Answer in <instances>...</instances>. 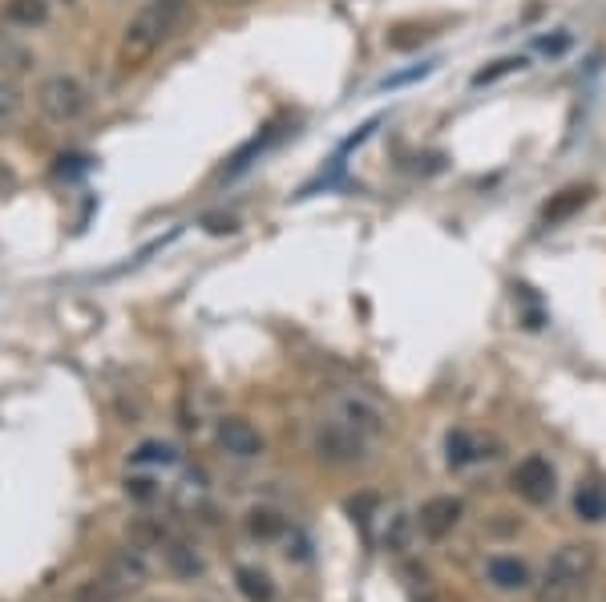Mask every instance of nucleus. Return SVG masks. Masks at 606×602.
I'll return each mask as SVG.
<instances>
[{
  "label": "nucleus",
  "instance_id": "f257e3e1",
  "mask_svg": "<svg viewBox=\"0 0 606 602\" xmlns=\"http://www.w3.org/2000/svg\"><path fill=\"white\" fill-rule=\"evenodd\" d=\"M182 21H186V0H142L134 9V17L122 25L118 69L138 73L146 61H154L162 53V45L178 33Z\"/></svg>",
  "mask_w": 606,
  "mask_h": 602
},
{
  "label": "nucleus",
  "instance_id": "f03ea898",
  "mask_svg": "<svg viewBox=\"0 0 606 602\" xmlns=\"http://www.w3.org/2000/svg\"><path fill=\"white\" fill-rule=\"evenodd\" d=\"M33 106H37V114H41L49 126L65 130V126H77V122L89 118V110H93V93H89V85H85L77 73L57 69V73H45V77L37 81V89H33Z\"/></svg>",
  "mask_w": 606,
  "mask_h": 602
},
{
  "label": "nucleus",
  "instance_id": "7ed1b4c3",
  "mask_svg": "<svg viewBox=\"0 0 606 602\" xmlns=\"http://www.w3.org/2000/svg\"><path fill=\"white\" fill-rule=\"evenodd\" d=\"M594 574V546L586 542H566L550 554L542 586H538V602H574L582 594V586Z\"/></svg>",
  "mask_w": 606,
  "mask_h": 602
},
{
  "label": "nucleus",
  "instance_id": "20e7f679",
  "mask_svg": "<svg viewBox=\"0 0 606 602\" xmlns=\"http://www.w3.org/2000/svg\"><path fill=\"white\" fill-rule=\"evenodd\" d=\"M332 421L348 425L352 433H360V437H368V441H380V437L388 433V413H384V405H380L376 396L360 392V388H344V392L332 396Z\"/></svg>",
  "mask_w": 606,
  "mask_h": 602
},
{
  "label": "nucleus",
  "instance_id": "39448f33",
  "mask_svg": "<svg viewBox=\"0 0 606 602\" xmlns=\"http://www.w3.org/2000/svg\"><path fill=\"white\" fill-rule=\"evenodd\" d=\"M312 449H316V457H320L324 465L352 469V465H364V461H368L372 441H368V437H360V433H352L348 425H340V421H332V417H328V421H320V425H316Z\"/></svg>",
  "mask_w": 606,
  "mask_h": 602
},
{
  "label": "nucleus",
  "instance_id": "423d86ee",
  "mask_svg": "<svg viewBox=\"0 0 606 602\" xmlns=\"http://www.w3.org/2000/svg\"><path fill=\"white\" fill-rule=\"evenodd\" d=\"M514 493L522 501H530V506H546V501H554V489H558V473L554 465L542 457V453H530L514 465Z\"/></svg>",
  "mask_w": 606,
  "mask_h": 602
},
{
  "label": "nucleus",
  "instance_id": "0eeeda50",
  "mask_svg": "<svg viewBox=\"0 0 606 602\" xmlns=\"http://www.w3.org/2000/svg\"><path fill=\"white\" fill-rule=\"evenodd\" d=\"M215 441H219V449H223L227 457H235V461H255V457H263V449H267L263 433H259L247 417H223L219 429H215Z\"/></svg>",
  "mask_w": 606,
  "mask_h": 602
},
{
  "label": "nucleus",
  "instance_id": "6e6552de",
  "mask_svg": "<svg viewBox=\"0 0 606 602\" xmlns=\"http://www.w3.org/2000/svg\"><path fill=\"white\" fill-rule=\"evenodd\" d=\"M106 578L118 594H126V590H142L146 582H150V562H146V554H142V546H122L118 554H110V562H106Z\"/></svg>",
  "mask_w": 606,
  "mask_h": 602
},
{
  "label": "nucleus",
  "instance_id": "1a4fd4ad",
  "mask_svg": "<svg viewBox=\"0 0 606 602\" xmlns=\"http://www.w3.org/2000/svg\"><path fill=\"white\" fill-rule=\"evenodd\" d=\"M461 514H465L461 497H429L425 506H421V514H417V530H421L429 542H441V538H449V534L457 530Z\"/></svg>",
  "mask_w": 606,
  "mask_h": 602
},
{
  "label": "nucleus",
  "instance_id": "9d476101",
  "mask_svg": "<svg viewBox=\"0 0 606 602\" xmlns=\"http://www.w3.org/2000/svg\"><path fill=\"white\" fill-rule=\"evenodd\" d=\"M162 562H166V570H170L174 578H182V582H194V578L207 574V558L198 554V546H190L186 538H174V534L162 542Z\"/></svg>",
  "mask_w": 606,
  "mask_h": 602
},
{
  "label": "nucleus",
  "instance_id": "9b49d317",
  "mask_svg": "<svg viewBox=\"0 0 606 602\" xmlns=\"http://www.w3.org/2000/svg\"><path fill=\"white\" fill-rule=\"evenodd\" d=\"M485 578H489L493 590L518 594V590L530 586V566H526L522 558H514V554H493V558L485 562Z\"/></svg>",
  "mask_w": 606,
  "mask_h": 602
},
{
  "label": "nucleus",
  "instance_id": "f8f14e48",
  "mask_svg": "<svg viewBox=\"0 0 606 602\" xmlns=\"http://www.w3.org/2000/svg\"><path fill=\"white\" fill-rule=\"evenodd\" d=\"M182 461V449L174 441H162V437H150L142 441L134 453H130V465L134 469H174Z\"/></svg>",
  "mask_w": 606,
  "mask_h": 602
},
{
  "label": "nucleus",
  "instance_id": "ddd939ff",
  "mask_svg": "<svg viewBox=\"0 0 606 602\" xmlns=\"http://www.w3.org/2000/svg\"><path fill=\"white\" fill-rule=\"evenodd\" d=\"M25 89L13 81V77H5L0 73V138L5 134H13L21 122H25Z\"/></svg>",
  "mask_w": 606,
  "mask_h": 602
},
{
  "label": "nucleus",
  "instance_id": "4468645a",
  "mask_svg": "<svg viewBox=\"0 0 606 602\" xmlns=\"http://www.w3.org/2000/svg\"><path fill=\"white\" fill-rule=\"evenodd\" d=\"M243 526H247V534H251L255 542H279V538L287 534V518H283L275 506H255V510H247Z\"/></svg>",
  "mask_w": 606,
  "mask_h": 602
},
{
  "label": "nucleus",
  "instance_id": "2eb2a0df",
  "mask_svg": "<svg viewBox=\"0 0 606 602\" xmlns=\"http://www.w3.org/2000/svg\"><path fill=\"white\" fill-rule=\"evenodd\" d=\"M49 0H5V21L13 29H41L49 25Z\"/></svg>",
  "mask_w": 606,
  "mask_h": 602
},
{
  "label": "nucleus",
  "instance_id": "dca6fc26",
  "mask_svg": "<svg viewBox=\"0 0 606 602\" xmlns=\"http://www.w3.org/2000/svg\"><path fill=\"white\" fill-rule=\"evenodd\" d=\"M413 534H417V518L409 510H392L384 518V550L388 554H404L413 546Z\"/></svg>",
  "mask_w": 606,
  "mask_h": 602
},
{
  "label": "nucleus",
  "instance_id": "f3484780",
  "mask_svg": "<svg viewBox=\"0 0 606 602\" xmlns=\"http://www.w3.org/2000/svg\"><path fill=\"white\" fill-rule=\"evenodd\" d=\"M235 586H239V594H243L247 602H275V582H271V574L259 570V566H239V570H235Z\"/></svg>",
  "mask_w": 606,
  "mask_h": 602
},
{
  "label": "nucleus",
  "instance_id": "a211bd4d",
  "mask_svg": "<svg viewBox=\"0 0 606 602\" xmlns=\"http://www.w3.org/2000/svg\"><path fill=\"white\" fill-rule=\"evenodd\" d=\"M586 203H590V186H566V190H558L550 203H546L542 219H546V223H562V219H570L574 211H582Z\"/></svg>",
  "mask_w": 606,
  "mask_h": 602
},
{
  "label": "nucleus",
  "instance_id": "6ab92c4d",
  "mask_svg": "<svg viewBox=\"0 0 606 602\" xmlns=\"http://www.w3.org/2000/svg\"><path fill=\"white\" fill-rule=\"evenodd\" d=\"M485 453H481V441L469 433V429H453L449 437H445V461L453 465V469H465V465H473V461H481Z\"/></svg>",
  "mask_w": 606,
  "mask_h": 602
},
{
  "label": "nucleus",
  "instance_id": "aec40b11",
  "mask_svg": "<svg viewBox=\"0 0 606 602\" xmlns=\"http://www.w3.org/2000/svg\"><path fill=\"white\" fill-rule=\"evenodd\" d=\"M37 65V53L21 41H9V37H0V69H5V77H25L29 69Z\"/></svg>",
  "mask_w": 606,
  "mask_h": 602
},
{
  "label": "nucleus",
  "instance_id": "412c9836",
  "mask_svg": "<svg viewBox=\"0 0 606 602\" xmlns=\"http://www.w3.org/2000/svg\"><path fill=\"white\" fill-rule=\"evenodd\" d=\"M574 514L582 522H602L606 518V489L602 485H578L574 493Z\"/></svg>",
  "mask_w": 606,
  "mask_h": 602
},
{
  "label": "nucleus",
  "instance_id": "4be33fe9",
  "mask_svg": "<svg viewBox=\"0 0 606 602\" xmlns=\"http://www.w3.org/2000/svg\"><path fill=\"white\" fill-rule=\"evenodd\" d=\"M530 61L526 57H501V61H493L489 69H481V73H473V85H493L497 77H505V73H514V69H526Z\"/></svg>",
  "mask_w": 606,
  "mask_h": 602
},
{
  "label": "nucleus",
  "instance_id": "5701e85b",
  "mask_svg": "<svg viewBox=\"0 0 606 602\" xmlns=\"http://www.w3.org/2000/svg\"><path fill=\"white\" fill-rule=\"evenodd\" d=\"M267 142H275V130H267L263 138H251V142H247V146H243V150H239V154L231 158V166H227V174H239V170H247V166H251V158L267 150Z\"/></svg>",
  "mask_w": 606,
  "mask_h": 602
},
{
  "label": "nucleus",
  "instance_id": "b1692460",
  "mask_svg": "<svg viewBox=\"0 0 606 602\" xmlns=\"http://www.w3.org/2000/svg\"><path fill=\"white\" fill-rule=\"evenodd\" d=\"M404 578H409V594H413V602H437V590H433V582H429V574H425V570L409 566V570H404Z\"/></svg>",
  "mask_w": 606,
  "mask_h": 602
},
{
  "label": "nucleus",
  "instance_id": "393cba45",
  "mask_svg": "<svg viewBox=\"0 0 606 602\" xmlns=\"http://www.w3.org/2000/svg\"><path fill=\"white\" fill-rule=\"evenodd\" d=\"M429 33L425 29H417V25H400V29H392L384 41H388V49H413V45H421Z\"/></svg>",
  "mask_w": 606,
  "mask_h": 602
},
{
  "label": "nucleus",
  "instance_id": "a878e982",
  "mask_svg": "<svg viewBox=\"0 0 606 602\" xmlns=\"http://www.w3.org/2000/svg\"><path fill=\"white\" fill-rule=\"evenodd\" d=\"M433 69H437V61H425V65H417V69H404V73H396V77H384V81H380V89H396V85L421 81V77H429Z\"/></svg>",
  "mask_w": 606,
  "mask_h": 602
},
{
  "label": "nucleus",
  "instance_id": "bb28decb",
  "mask_svg": "<svg viewBox=\"0 0 606 602\" xmlns=\"http://www.w3.org/2000/svg\"><path fill=\"white\" fill-rule=\"evenodd\" d=\"M126 493H130L134 501H154V497H158V489H154L150 477H126Z\"/></svg>",
  "mask_w": 606,
  "mask_h": 602
},
{
  "label": "nucleus",
  "instance_id": "cd10ccee",
  "mask_svg": "<svg viewBox=\"0 0 606 602\" xmlns=\"http://www.w3.org/2000/svg\"><path fill=\"white\" fill-rule=\"evenodd\" d=\"M61 166H57V174L61 178H73V174H85L89 170V158L85 154H69V158H57Z\"/></svg>",
  "mask_w": 606,
  "mask_h": 602
},
{
  "label": "nucleus",
  "instance_id": "c85d7f7f",
  "mask_svg": "<svg viewBox=\"0 0 606 602\" xmlns=\"http://www.w3.org/2000/svg\"><path fill=\"white\" fill-rule=\"evenodd\" d=\"M202 223H207V231H211V235H235V231H239V223H235V219H219V215L202 219Z\"/></svg>",
  "mask_w": 606,
  "mask_h": 602
},
{
  "label": "nucleus",
  "instance_id": "c756f323",
  "mask_svg": "<svg viewBox=\"0 0 606 602\" xmlns=\"http://www.w3.org/2000/svg\"><path fill=\"white\" fill-rule=\"evenodd\" d=\"M17 186V170L5 162V158H0V194H9Z\"/></svg>",
  "mask_w": 606,
  "mask_h": 602
},
{
  "label": "nucleus",
  "instance_id": "7c9ffc66",
  "mask_svg": "<svg viewBox=\"0 0 606 602\" xmlns=\"http://www.w3.org/2000/svg\"><path fill=\"white\" fill-rule=\"evenodd\" d=\"M566 45H570V37H566V33H562V37H554V41H550V37L542 41V49H546V53H562Z\"/></svg>",
  "mask_w": 606,
  "mask_h": 602
},
{
  "label": "nucleus",
  "instance_id": "2f4dec72",
  "mask_svg": "<svg viewBox=\"0 0 606 602\" xmlns=\"http://www.w3.org/2000/svg\"><path fill=\"white\" fill-rule=\"evenodd\" d=\"M215 5H243V0H215Z\"/></svg>",
  "mask_w": 606,
  "mask_h": 602
}]
</instances>
